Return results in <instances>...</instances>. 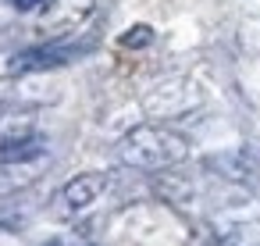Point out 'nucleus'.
Wrapping results in <instances>:
<instances>
[{"label": "nucleus", "instance_id": "f257e3e1", "mask_svg": "<svg viewBox=\"0 0 260 246\" xmlns=\"http://www.w3.org/2000/svg\"><path fill=\"white\" fill-rule=\"evenodd\" d=\"M114 157L139 171H168L189 157L185 136L164 125H136L114 143Z\"/></svg>", "mask_w": 260, "mask_h": 246}, {"label": "nucleus", "instance_id": "f03ea898", "mask_svg": "<svg viewBox=\"0 0 260 246\" xmlns=\"http://www.w3.org/2000/svg\"><path fill=\"white\" fill-rule=\"evenodd\" d=\"M93 50V40H50V43H40V47H29L22 54H15L8 61V72L11 75H32V72H50V68H64L79 57H86Z\"/></svg>", "mask_w": 260, "mask_h": 246}, {"label": "nucleus", "instance_id": "7ed1b4c3", "mask_svg": "<svg viewBox=\"0 0 260 246\" xmlns=\"http://www.w3.org/2000/svg\"><path fill=\"white\" fill-rule=\"evenodd\" d=\"M47 171H50V150L36 153V157H22V161H0V200L15 196V193H25Z\"/></svg>", "mask_w": 260, "mask_h": 246}, {"label": "nucleus", "instance_id": "20e7f679", "mask_svg": "<svg viewBox=\"0 0 260 246\" xmlns=\"http://www.w3.org/2000/svg\"><path fill=\"white\" fill-rule=\"evenodd\" d=\"M104 189H107V175L104 171H86L61 189V210H86L100 200Z\"/></svg>", "mask_w": 260, "mask_h": 246}, {"label": "nucleus", "instance_id": "39448f33", "mask_svg": "<svg viewBox=\"0 0 260 246\" xmlns=\"http://www.w3.org/2000/svg\"><path fill=\"white\" fill-rule=\"evenodd\" d=\"M210 168L224 178H235V182H256L260 178V168L249 153H221L210 161Z\"/></svg>", "mask_w": 260, "mask_h": 246}, {"label": "nucleus", "instance_id": "423d86ee", "mask_svg": "<svg viewBox=\"0 0 260 246\" xmlns=\"http://www.w3.org/2000/svg\"><path fill=\"white\" fill-rule=\"evenodd\" d=\"M47 139L29 132V136H11L0 143V161H22V157H36V153H47Z\"/></svg>", "mask_w": 260, "mask_h": 246}, {"label": "nucleus", "instance_id": "0eeeda50", "mask_svg": "<svg viewBox=\"0 0 260 246\" xmlns=\"http://www.w3.org/2000/svg\"><path fill=\"white\" fill-rule=\"evenodd\" d=\"M150 40H153V29L150 25H139V29H128L121 36V47H146Z\"/></svg>", "mask_w": 260, "mask_h": 246}, {"label": "nucleus", "instance_id": "6e6552de", "mask_svg": "<svg viewBox=\"0 0 260 246\" xmlns=\"http://www.w3.org/2000/svg\"><path fill=\"white\" fill-rule=\"evenodd\" d=\"M11 4H15L18 11H32L36 4H47V0H11Z\"/></svg>", "mask_w": 260, "mask_h": 246}]
</instances>
